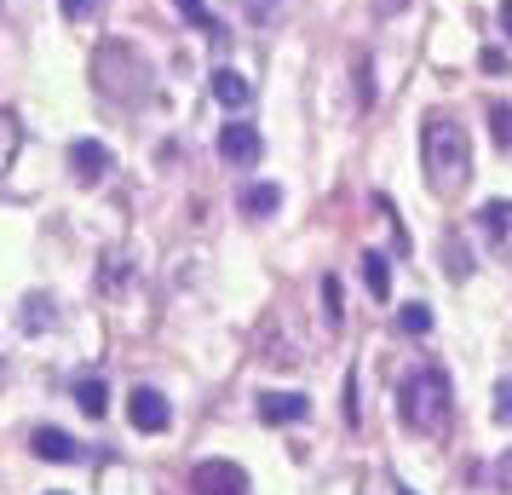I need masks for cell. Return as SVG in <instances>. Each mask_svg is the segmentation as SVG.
Instances as JSON below:
<instances>
[{
    "label": "cell",
    "mask_w": 512,
    "mask_h": 495,
    "mask_svg": "<svg viewBox=\"0 0 512 495\" xmlns=\"http://www.w3.org/2000/svg\"><path fill=\"white\" fill-rule=\"evenodd\" d=\"M397 415L409 432L420 438H443L449 432V415H455V392H449V375L438 363H420L397 380Z\"/></svg>",
    "instance_id": "1"
},
{
    "label": "cell",
    "mask_w": 512,
    "mask_h": 495,
    "mask_svg": "<svg viewBox=\"0 0 512 495\" xmlns=\"http://www.w3.org/2000/svg\"><path fill=\"white\" fill-rule=\"evenodd\" d=\"M420 156H426V185L438 196H455L466 185V173H472V139H466L461 121H449V116H426Z\"/></svg>",
    "instance_id": "2"
},
{
    "label": "cell",
    "mask_w": 512,
    "mask_h": 495,
    "mask_svg": "<svg viewBox=\"0 0 512 495\" xmlns=\"http://www.w3.org/2000/svg\"><path fill=\"white\" fill-rule=\"evenodd\" d=\"M93 87L104 98H116V104H144L156 81H150V64L127 41H104L93 52Z\"/></svg>",
    "instance_id": "3"
},
{
    "label": "cell",
    "mask_w": 512,
    "mask_h": 495,
    "mask_svg": "<svg viewBox=\"0 0 512 495\" xmlns=\"http://www.w3.org/2000/svg\"><path fill=\"white\" fill-rule=\"evenodd\" d=\"M265 156V139H259L254 121H225L219 127V162L225 167H259Z\"/></svg>",
    "instance_id": "4"
},
{
    "label": "cell",
    "mask_w": 512,
    "mask_h": 495,
    "mask_svg": "<svg viewBox=\"0 0 512 495\" xmlns=\"http://www.w3.org/2000/svg\"><path fill=\"white\" fill-rule=\"evenodd\" d=\"M190 495H248V472L236 467V461H196Z\"/></svg>",
    "instance_id": "5"
},
{
    "label": "cell",
    "mask_w": 512,
    "mask_h": 495,
    "mask_svg": "<svg viewBox=\"0 0 512 495\" xmlns=\"http://www.w3.org/2000/svg\"><path fill=\"white\" fill-rule=\"evenodd\" d=\"M110 167H116L110 144H98V139H75V144H70V173H75V185H104V179H110Z\"/></svg>",
    "instance_id": "6"
},
{
    "label": "cell",
    "mask_w": 512,
    "mask_h": 495,
    "mask_svg": "<svg viewBox=\"0 0 512 495\" xmlns=\"http://www.w3.org/2000/svg\"><path fill=\"white\" fill-rule=\"evenodd\" d=\"M127 421H133V432H167L173 409H167V398L156 392V386H133V398H127Z\"/></svg>",
    "instance_id": "7"
},
{
    "label": "cell",
    "mask_w": 512,
    "mask_h": 495,
    "mask_svg": "<svg viewBox=\"0 0 512 495\" xmlns=\"http://www.w3.org/2000/svg\"><path fill=\"white\" fill-rule=\"evenodd\" d=\"M29 449H35L41 461H58V467H75V461H87V449L75 444L70 432H58V426H35V432H29Z\"/></svg>",
    "instance_id": "8"
},
{
    "label": "cell",
    "mask_w": 512,
    "mask_h": 495,
    "mask_svg": "<svg viewBox=\"0 0 512 495\" xmlns=\"http://www.w3.org/2000/svg\"><path fill=\"white\" fill-rule=\"evenodd\" d=\"M311 415V398L305 392H265L259 398V421L265 426H294V421H305Z\"/></svg>",
    "instance_id": "9"
},
{
    "label": "cell",
    "mask_w": 512,
    "mask_h": 495,
    "mask_svg": "<svg viewBox=\"0 0 512 495\" xmlns=\"http://www.w3.org/2000/svg\"><path fill=\"white\" fill-rule=\"evenodd\" d=\"M208 93L219 98L225 110H248V104H254V81H248V75H236L231 64H219L213 81H208Z\"/></svg>",
    "instance_id": "10"
},
{
    "label": "cell",
    "mask_w": 512,
    "mask_h": 495,
    "mask_svg": "<svg viewBox=\"0 0 512 495\" xmlns=\"http://www.w3.org/2000/svg\"><path fill=\"white\" fill-rule=\"evenodd\" d=\"M478 231L489 236V248H512V202H484L478 208Z\"/></svg>",
    "instance_id": "11"
},
{
    "label": "cell",
    "mask_w": 512,
    "mask_h": 495,
    "mask_svg": "<svg viewBox=\"0 0 512 495\" xmlns=\"http://www.w3.org/2000/svg\"><path fill=\"white\" fill-rule=\"evenodd\" d=\"M277 208H282V185H271V179H259V185L242 190V213L248 219H271Z\"/></svg>",
    "instance_id": "12"
},
{
    "label": "cell",
    "mask_w": 512,
    "mask_h": 495,
    "mask_svg": "<svg viewBox=\"0 0 512 495\" xmlns=\"http://www.w3.org/2000/svg\"><path fill=\"white\" fill-rule=\"evenodd\" d=\"M18 329H24V334H47V329H58V311H52L47 294H29V300H24V311H18Z\"/></svg>",
    "instance_id": "13"
},
{
    "label": "cell",
    "mask_w": 512,
    "mask_h": 495,
    "mask_svg": "<svg viewBox=\"0 0 512 495\" xmlns=\"http://www.w3.org/2000/svg\"><path fill=\"white\" fill-rule=\"evenodd\" d=\"M18 144H24V121L12 110H0V179H6V167L18 162Z\"/></svg>",
    "instance_id": "14"
},
{
    "label": "cell",
    "mask_w": 512,
    "mask_h": 495,
    "mask_svg": "<svg viewBox=\"0 0 512 495\" xmlns=\"http://www.w3.org/2000/svg\"><path fill=\"white\" fill-rule=\"evenodd\" d=\"M363 283H369L374 300H392V265H386V254H363Z\"/></svg>",
    "instance_id": "15"
},
{
    "label": "cell",
    "mask_w": 512,
    "mask_h": 495,
    "mask_svg": "<svg viewBox=\"0 0 512 495\" xmlns=\"http://www.w3.org/2000/svg\"><path fill=\"white\" fill-rule=\"evenodd\" d=\"M75 403L87 409V421H98V415L110 409V392H104V380H98V375H81V380H75Z\"/></svg>",
    "instance_id": "16"
},
{
    "label": "cell",
    "mask_w": 512,
    "mask_h": 495,
    "mask_svg": "<svg viewBox=\"0 0 512 495\" xmlns=\"http://www.w3.org/2000/svg\"><path fill=\"white\" fill-rule=\"evenodd\" d=\"M397 329H403V334H432V311L420 306V300H415V306H403V311H397Z\"/></svg>",
    "instance_id": "17"
},
{
    "label": "cell",
    "mask_w": 512,
    "mask_h": 495,
    "mask_svg": "<svg viewBox=\"0 0 512 495\" xmlns=\"http://www.w3.org/2000/svg\"><path fill=\"white\" fill-rule=\"evenodd\" d=\"M323 317H328V329H340V317H346V306H340V277H323Z\"/></svg>",
    "instance_id": "18"
},
{
    "label": "cell",
    "mask_w": 512,
    "mask_h": 495,
    "mask_svg": "<svg viewBox=\"0 0 512 495\" xmlns=\"http://www.w3.org/2000/svg\"><path fill=\"white\" fill-rule=\"evenodd\" d=\"M489 133H495L501 150H512V110L507 104H489Z\"/></svg>",
    "instance_id": "19"
},
{
    "label": "cell",
    "mask_w": 512,
    "mask_h": 495,
    "mask_svg": "<svg viewBox=\"0 0 512 495\" xmlns=\"http://www.w3.org/2000/svg\"><path fill=\"white\" fill-rule=\"evenodd\" d=\"M443 271H449L455 283H466V277H472V260H466L461 242H449V248H443Z\"/></svg>",
    "instance_id": "20"
},
{
    "label": "cell",
    "mask_w": 512,
    "mask_h": 495,
    "mask_svg": "<svg viewBox=\"0 0 512 495\" xmlns=\"http://www.w3.org/2000/svg\"><path fill=\"white\" fill-rule=\"evenodd\" d=\"M489 415H495L501 426H512V375L495 380V403H489Z\"/></svg>",
    "instance_id": "21"
},
{
    "label": "cell",
    "mask_w": 512,
    "mask_h": 495,
    "mask_svg": "<svg viewBox=\"0 0 512 495\" xmlns=\"http://www.w3.org/2000/svg\"><path fill=\"white\" fill-rule=\"evenodd\" d=\"M351 75H357V104H363V110H374V81H369V58H357V64H351Z\"/></svg>",
    "instance_id": "22"
},
{
    "label": "cell",
    "mask_w": 512,
    "mask_h": 495,
    "mask_svg": "<svg viewBox=\"0 0 512 495\" xmlns=\"http://www.w3.org/2000/svg\"><path fill=\"white\" fill-rule=\"evenodd\" d=\"M173 6H179V12H185V18H190L196 29H219V24L208 18V0H173Z\"/></svg>",
    "instance_id": "23"
},
{
    "label": "cell",
    "mask_w": 512,
    "mask_h": 495,
    "mask_svg": "<svg viewBox=\"0 0 512 495\" xmlns=\"http://www.w3.org/2000/svg\"><path fill=\"white\" fill-rule=\"evenodd\" d=\"M478 64H484L489 75H512V58L501 47H484V52H478Z\"/></svg>",
    "instance_id": "24"
},
{
    "label": "cell",
    "mask_w": 512,
    "mask_h": 495,
    "mask_svg": "<svg viewBox=\"0 0 512 495\" xmlns=\"http://www.w3.org/2000/svg\"><path fill=\"white\" fill-rule=\"evenodd\" d=\"M282 12V0H248V24H271Z\"/></svg>",
    "instance_id": "25"
},
{
    "label": "cell",
    "mask_w": 512,
    "mask_h": 495,
    "mask_svg": "<svg viewBox=\"0 0 512 495\" xmlns=\"http://www.w3.org/2000/svg\"><path fill=\"white\" fill-rule=\"evenodd\" d=\"M58 6H64V18H70V24H87V18L98 12V0H58Z\"/></svg>",
    "instance_id": "26"
},
{
    "label": "cell",
    "mask_w": 512,
    "mask_h": 495,
    "mask_svg": "<svg viewBox=\"0 0 512 495\" xmlns=\"http://www.w3.org/2000/svg\"><path fill=\"white\" fill-rule=\"evenodd\" d=\"M495 490H507V495H512V449L501 455V461H495Z\"/></svg>",
    "instance_id": "27"
},
{
    "label": "cell",
    "mask_w": 512,
    "mask_h": 495,
    "mask_svg": "<svg viewBox=\"0 0 512 495\" xmlns=\"http://www.w3.org/2000/svg\"><path fill=\"white\" fill-rule=\"evenodd\" d=\"M403 6H409V0H374V18H397Z\"/></svg>",
    "instance_id": "28"
},
{
    "label": "cell",
    "mask_w": 512,
    "mask_h": 495,
    "mask_svg": "<svg viewBox=\"0 0 512 495\" xmlns=\"http://www.w3.org/2000/svg\"><path fill=\"white\" fill-rule=\"evenodd\" d=\"M501 29H507V41H512V0H501Z\"/></svg>",
    "instance_id": "29"
},
{
    "label": "cell",
    "mask_w": 512,
    "mask_h": 495,
    "mask_svg": "<svg viewBox=\"0 0 512 495\" xmlns=\"http://www.w3.org/2000/svg\"><path fill=\"white\" fill-rule=\"evenodd\" d=\"M397 495H415V490H409V484H403V490H397Z\"/></svg>",
    "instance_id": "30"
},
{
    "label": "cell",
    "mask_w": 512,
    "mask_h": 495,
    "mask_svg": "<svg viewBox=\"0 0 512 495\" xmlns=\"http://www.w3.org/2000/svg\"><path fill=\"white\" fill-rule=\"evenodd\" d=\"M0 380H6V369H0Z\"/></svg>",
    "instance_id": "31"
},
{
    "label": "cell",
    "mask_w": 512,
    "mask_h": 495,
    "mask_svg": "<svg viewBox=\"0 0 512 495\" xmlns=\"http://www.w3.org/2000/svg\"><path fill=\"white\" fill-rule=\"evenodd\" d=\"M52 495H64V490H52Z\"/></svg>",
    "instance_id": "32"
}]
</instances>
